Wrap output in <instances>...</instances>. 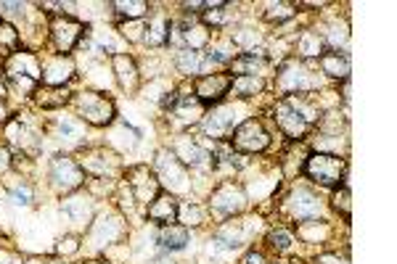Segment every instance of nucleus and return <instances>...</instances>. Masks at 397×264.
Instances as JSON below:
<instances>
[{
    "mask_svg": "<svg viewBox=\"0 0 397 264\" xmlns=\"http://www.w3.org/2000/svg\"><path fill=\"white\" fill-rule=\"evenodd\" d=\"M302 172L307 174L310 183L321 188H339L347 180V159L331 156V153H310Z\"/></svg>",
    "mask_w": 397,
    "mask_h": 264,
    "instance_id": "obj_1",
    "label": "nucleus"
},
{
    "mask_svg": "<svg viewBox=\"0 0 397 264\" xmlns=\"http://www.w3.org/2000/svg\"><path fill=\"white\" fill-rule=\"evenodd\" d=\"M313 61H297V59H289L278 66V90L286 95H299V92H310L321 88V77L310 69Z\"/></svg>",
    "mask_w": 397,
    "mask_h": 264,
    "instance_id": "obj_2",
    "label": "nucleus"
},
{
    "mask_svg": "<svg viewBox=\"0 0 397 264\" xmlns=\"http://www.w3.org/2000/svg\"><path fill=\"white\" fill-rule=\"evenodd\" d=\"M74 109H77V116L82 122L93 124V127H109L117 116V109H114V101L106 98L103 92H93V90H82L77 92L74 98Z\"/></svg>",
    "mask_w": 397,
    "mask_h": 264,
    "instance_id": "obj_3",
    "label": "nucleus"
},
{
    "mask_svg": "<svg viewBox=\"0 0 397 264\" xmlns=\"http://www.w3.org/2000/svg\"><path fill=\"white\" fill-rule=\"evenodd\" d=\"M231 143L241 153H263L270 148V132L265 130L260 119H244L238 127H234Z\"/></svg>",
    "mask_w": 397,
    "mask_h": 264,
    "instance_id": "obj_4",
    "label": "nucleus"
},
{
    "mask_svg": "<svg viewBox=\"0 0 397 264\" xmlns=\"http://www.w3.org/2000/svg\"><path fill=\"white\" fill-rule=\"evenodd\" d=\"M51 185L56 188V193H71L85 183V172H82L80 162H74L71 156H53L51 162Z\"/></svg>",
    "mask_w": 397,
    "mask_h": 264,
    "instance_id": "obj_5",
    "label": "nucleus"
},
{
    "mask_svg": "<svg viewBox=\"0 0 397 264\" xmlns=\"http://www.w3.org/2000/svg\"><path fill=\"white\" fill-rule=\"evenodd\" d=\"M209 209L214 214H220V217H236V214H241L246 209L244 188L238 183H231V180L220 183L212 191V196H209Z\"/></svg>",
    "mask_w": 397,
    "mask_h": 264,
    "instance_id": "obj_6",
    "label": "nucleus"
},
{
    "mask_svg": "<svg viewBox=\"0 0 397 264\" xmlns=\"http://www.w3.org/2000/svg\"><path fill=\"white\" fill-rule=\"evenodd\" d=\"M85 32H88V27L82 21L71 19L69 13H64V16L53 13L51 16V42L62 56H69V51L82 40Z\"/></svg>",
    "mask_w": 397,
    "mask_h": 264,
    "instance_id": "obj_7",
    "label": "nucleus"
},
{
    "mask_svg": "<svg viewBox=\"0 0 397 264\" xmlns=\"http://www.w3.org/2000/svg\"><path fill=\"white\" fill-rule=\"evenodd\" d=\"M127 188H130L132 198H135L138 203H146V206H149L156 196L162 193V183H159V177H156L149 167H143V164L127 169Z\"/></svg>",
    "mask_w": 397,
    "mask_h": 264,
    "instance_id": "obj_8",
    "label": "nucleus"
},
{
    "mask_svg": "<svg viewBox=\"0 0 397 264\" xmlns=\"http://www.w3.org/2000/svg\"><path fill=\"white\" fill-rule=\"evenodd\" d=\"M231 85H234V77L231 74H204L196 80V88H194V98L202 103L204 109L207 106H217V103H223V98L231 92Z\"/></svg>",
    "mask_w": 397,
    "mask_h": 264,
    "instance_id": "obj_9",
    "label": "nucleus"
},
{
    "mask_svg": "<svg viewBox=\"0 0 397 264\" xmlns=\"http://www.w3.org/2000/svg\"><path fill=\"white\" fill-rule=\"evenodd\" d=\"M286 212L294 217L297 222H307V220H318L323 214V203L310 188H297L286 198Z\"/></svg>",
    "mask_w": 397,
    "mask_h": 264,
    "instance_id": "obj_10",
    "label": "nucleus"
},
{
    "mask_svg": "<svg viewBox=\"0 0 397 264\" xmlns=\"http://www.w3.org/2000/svg\"><path fill=\"white\" fill-rule=\"evenodd\" d=\"M275 122H278V130L284 132L289 140H305V135L310 132V127L313 124H307L299 114L292 109V103L286 101H278L275 103Z\"/></svg>",
    "mask_w": 397,
    "mask_h": 264,
    "instance_id": "obj_11",
    "label": "nucleus"
},
{
    "mask_svg": "<svg viewBox=\"0 0 397 264\" xmlns=\"http://www.w3.org/2000/svg\"><path fill=\"white\" fill-rule=\"evenodd\" d=\"M42 61V80L48 88H64L67 82L74 77V61H71V56H62V53H56V56H48V59H40Z\"/></svg>",
    "mask_w": 397,
    "mask_h": 264,
    "instance_id": "obj_12",
    "label": "nucleus"
},
{
    "mask_svg": "<svg viewBox=\"0 0 397 264\" xmlns=\"http://www.w3.org/2000/svg\"><path fill=\"white\" fill-rule=\"evenodd\" d=\"M234 116H236L234 106H217V109H212L209 114H204L202 127H204V132H207V138H214V140L231 138L234 124H236Z\"/></svg>",
    "mask_w": 397,
    "mask_h": 264,
    "instance_id": "obj_13",
    "label": "nucleus"
},
{
    "mask_svg": "<svg viewBox=\"0 0 397 264\" xmlns=\"http://www.w3.org/2000/svg\"><path fill=\"white\" fill-rule=\"evenodd\" d=\"M3 74L6 77H13V74H21V77H32V80H42V61L30 51H16L11 53L8 59L3 61Z\"/></svg>",
    "mask_w": 397,
    "mask_h": 264,
    "instance_id": "obj_14",
    "label": "nucleus"
},
{
    "mask_svg": "<svg viewBox=\"0 0 397 264\" xmlns=\"http://www.w3.org/2000/svg\"><path fill=\"white\" fill-rule=\"evenodd\" d=\"M252 227L257 230V222L252 224V220H228L214 230V241L225 246V248H238L252 235Z\"/></svg>",
    "mask_w": 397,
    "mask_h": 264,
    "instance_id": "obj_15",
    "label": "nucleus"
},
{
    "mask_svg": "<svg viewBox=\"0 0 397 264\" xmlns=\"http://www.w3.org/2000/svg\"><path fill=\"white\" fill-rule=\"evenodd\" d=\"M267 56H265L263 48H255V51H246V53H238L234 56V61L228 64V71H231V77H263V71L267 69Z\"/></svg>",
    "mask_w": 397,
    "mask_h": 264,
    "instance_id": "obj_16",
    "label": "nucleus"
},
{
    "mask_svg": "<svg viewBox=\"0 0 397 264\" xmlns=\"http://www.w3.org/2000/svg\"><path fill=\"white\" fill-rule=\"evenodd\" d=\"M80 167H82V172L93 174V177H112V174L117 172L120 162H117V156L109 153L106 148H93V151H88L82 156Z\"/></svg>",
    "mask_w": 397,
    "mask_h": 264,
    "instance_id": "obj_17",
    "label": "nucleus"
},
{
    "mask_svg": "<svg viewBox=\"0 0 397 264\" xmlns=\"http://www.w3.org/2000/svg\"><path fill=\"white\" fill-rule=\"evenodd\" d=\"M178 159V162L183 164L185 169L188 167H202V164H207L212 156H209V151L202 145V140H194V138H178V143L173 145V151H170Z\"/></svg>",
    "mask_w": 397,
    "mask_h": 264,
    "instance_id": "obj_18",
    "label": "nucleus"
},
{
    "mask_svg": "<svg viewBox=\"0 0 397 264\" xmlns=\"http://www.w3.org/2000/svg\"><path fill=\"white\" fill-rule=\"evenodd\" d=\"M146 217H149L154 224H159V227L175 224L178 222V198H175L173 193L162 191V193L146 206Z\"/></svg>",
    "mask_w": 397,
    "mask_h": 264,
    "instance_id": "obj_19",
    "label": "nucleus"
},
{
    "mask_svg": "<svg viewBox=\"0 0 397 264\" xmlns=\"http://www.w3.org/2000/svg\"><path fill=\"white\" fill-rule=\"evenodd\" d=\"M114 74H117V82L127 95H135L138 88H141V71L135 66L127 53H114Z\"/></svg>",
    "mask_w": 397,
    "mask_h": 264,
    "instance_id": "obj_20",
    "label": "nucleus"
},
{
    "mask_svg": "<svg viewBox=\"0 0 397 264\" xmlns=\"http://www.w3.org/2000/svg\"><path fill=\"white\" fill-rule=\"evenodd\" d=\"M318 64H321V71L331 80H350V56L345 51H326L318 59Z\"/></svg>",
    "mask_w": 397,
    "mask_h": 264,
    "instance_id": "obj_21",
    "label": "nucleus"
},
{
    "mask_svg": "<svg viewBox=\"0 0 397 264\" xmlns=\"http://www.w3.org/2000/svg\"><path fill=\"white\" fill-rule=\"evenodd\" d=\"M170 35H173V21L167 19L164 13H154L149 24H146V35H143V40L154 45V48H162L170 42Z\"/></svg>",
    "mask_w": 397,
    "mask_h": 264,
    "instance_id": "obj_22",
    "label": "nucleus"
},
{
    "mask_svg": "<svg viewBox=\"0 0 397 264\" xmlns=\"http://www.w3.org/2000/svg\"><path fill=\"white\" fill-rule=\"evenodd\" d=\"M297 53H299V61H318L326 53V45H323L318 32L305 30L297 40Z\"/></svg>",
    "mask_w": 397,
    "mask_h": 264,
    "instance_id": "obj_23",
    "label": "nucleus"
},
{
    "mask_svg": "<svg viewBox=\"0 0 397 264\" xmlns=\"http://www.w3.org/2000/svg\"><path fill=\"white\" fill-rule=\"evenodd\" d=\"M156 241H159L164 251H180L188 244V227H183V224H164L156 233Z\"/></svg>",
    "mask_w": 397,
    "mask_h": 264,
    "instance_id": "obj_24",
    "label": "nucleus"
},
{
    "mask_svg": "<svg viewBox=\"0 0 397 264\" xmlns=\"http://www.w3.org/2000/svg\"><path fill=\"white\" fill-rule=\"evenodd\" d=\"M175 64H178V69L183 71L185 77H191V74H202L204 77V71L209 69L212 64L207 61V56H202L199 51H178V56H175Z\"/></svg>",
    "mask_w": 397,
    "mask_h": 264,
    "instance_id": "obj_25",
    "label": "nucleus"
},
{
    "mask_svg": "<svg viewBox=\"0 0 397 264\" xmlns=\"http://www.w3.org/2000/svg\"><path fill=\"white\" fill-rule=\"evenodd\" d=\"M263 90H265L263 77H249V74H244V77H234V85H231V92H228V95H234L238 101H246V98L260 95Z\"/></svg>",
    "mask_w": 397,
    "mask_h": 264,
    "instance_id": "obj_26",
    "label": "nucleus"
},
{
    "mask_svg": "<svg viewBox=\"0 0 397 264\" xmlns=\"http://www.w3.org/2000/svg\"><path fill=\"white\" fill-rule=\"evenodd\" d=\"M35 101H38V106L40 109H62L64 103L71 101V95L67 88H38V92H35Z\"/></svg>",
    "mask_w": 397,
    "mask_h": 264,
    "instance_id": "obj_27",
    "label": "nucleus"
},
{
    "mask_svg": "<svg viewBox=\"0 0 397 264\" xmlns=\"http://www.w3.org/2000/svg\"><path fill=\"white\" fill-rule=\"evenodd\" d=\"M316 153H331V156H345L347 148H350V140H347L345 135H321L318 132L316 140Z\"/></svg>",
    "mask_w": 397,
    "mask_h": 264,
    "instance_id": "obj_28",
    "label": "nucleus"
},
{
    "mask_svg": "<svg viewBox=\"0 0 397 264\" xmlns=\"http://www.w3.org/2000/svg\"><path fill=\"white\" fill-rule=\"evenodd\" d=\"M62 212L74 220V222H88L91 220V198H85V196H69L67 201L62 203Z\"/></svg>",
    "mask_w": 397,
    "mask_h": 264,
    "instance_id": "obj_29",
    "label": "nucleus"
},
{
    "mask_svg": "<svg viewBox=\"0 0 397 264\" xmlns=\"http://www.w3.org/2000/svg\"><path fill=\"white\" fill-rule=\"evenodd\" d=\"M112 8L122 16V19L127 21H138L143 19L149 11H151V6L146 3V0H114L112 3Z\"/></svg>",
    "mask_w": 397,
    "mask_h": 264,
    "instance_id": "obj_30",
    "label": "nucleus"
},
{
    "mask_svg": "<svg viewBox=\"0 0 397 264\" xmlns=\"http://www.w3.org/2000/svg\"><path fill=\"white\" fill-rule=\"evenodd\" d=\"M297 235H299L305 244H323L328 238V224L318 222V220H307V222L297 224Z\"/></svg>",
    "mask_w": 397,
    "mask_h": 264,
    "instance_id": "obj_31",
    "label": "nucleus"
},
{
    "mask_svg": "<svg viewBox=\"0 0 397 264\" xmlns=\"http://www.w3.org/2000/svg\"><path fill=\"white\" fill-rule=\"evenodd\" d=\"M212 40V32L204 24H194V27H183V42L188 45V51H202Z\"/></svg>",
    "mask_w": 397,
    "mask_h": 264,
    "instance_id": "obj_32",
    "label": "nucleus"
},
{
    "mask_svg": "<svg viewBox=\"0 0 397 264\" xmlns=\"http://www.w3.org/2000/svg\"><path fill=\"white\" fill-rule=\"evenodd\" d=\"M267 244H270V248H275L278 254H292L297 248V238L292 230H286V227H275V230H270L267 233Z\"/></svg>",
    "mask_w": 397,
    "mask_h": 264,
    "instance_id": "obj_33",
    "label": "nucleus"
},
{
    "mask_svg": "<svg viewBox=\"0 0 397 264\" xmlns=\"http://www.w3.org/2000/svg\"><path fill=\"white\" fill-rule=\"evenodd\" d=\"M263 16L267 24H284L297 16V3H267Z\"/></svg>",
    "mask_w": 397,
    "mask_h": 264,
    "instance_id": "obj_34",
    "label": "nucleus"
},
{
    "mask_svg": "<svg viewBox=\"0 0 397 264\" xmlns=\"http://www.w3.org/2000/svg\"><path fill=\"white\" fill-rule=\"evenodd\" d=\"M0 51H6V59L19 51V30L6 19H0Z\"/></svg>",
    "mask_w": 397,
    "mask_h": 264,
    "instance_id": "obj_35",
    "label": "nucleus"
},
{
    "mask_svg": "<svg viewBox=\"0 0 397 264\" xmlns=\"http://www.w3.org/2000/svg\"><path fill=\"white\" fill-rule=\"evenodd\" d=\"M178 222H183V227H199L204 222V209L199 203L188 201V203H178Z\"/></svg>",
    "mask_w": 397,
    "mask_h": 264,
    "instance_id": "obj_36",
    "label": "nucleus"
},
{
    "mask_svg": "<svg viewBox=\"0 0 397 264\" xmlns=\"http://www.w3.org/2000/svg\"><path fill=\"white\" fill-rule=\"evenodd\" d=\"M331 201H334L336 212H342V220H345V222H350V217H352V193H350L347 183L336 188L334 198H331Z\"/></svg>",
    "mask_w": 397,
    "mask_h": 264,
    "instance_id": "obj_37",
    "label": "nucleus"
},
{
    "mask_svg": "<svg viewBox=\"0 0 397 264\" xmlns=\"http://www.w3.org/2000/svg\"><path fill=\"white\" fill-rule=\"evenodd\" d=\"M231 42H234V45H238V48H244V53L246 51H255V45L260 42V35H257L255 30H238V32H234V35H231Z\"/></svg>",
    "mask_w": 397,
    "mask_h": 264,
    "instance_id": "obj_38",
    "label": "nucleus"
},
{
    "mask_svg": "<svg viewBox=\"0 0 397 264\" xmlns=\"http://www.w3.org/2000/svg\"><path fill=\"white\" fill-rule=\"evenodd\" d=\"M6 138H8V143H13V145H24L27 130H24L21 119H8V122H6Z\"/></svg>",
    "mask_w": 397,
    "mask_h": 264,
    "instance_id": "obj_39",
    "label": "nucleus"
},
{
    "mask_svg": "<svg viewBox=\"0 0 397 264\" xmlns=\"http://www.w3.org/2000/svg\"><path fill=\"white\" fill-rule=\"evenodd\" d=\"M120 32H122L125 37L130 42H141L143 40V32H146V21L138 19V21H125L122 27H120Z\"/></svg>",
    "mask_w": 397,
    "mask_h": 264,
    "instance_id": "obj_40",
    "label": "nucleus"
},
{
    "mask_svg": "<svg viewBox=\"0 0 397 264\" xmlns=\"http://www.w3.org/2000/svg\"><path fill=\"white\" fill-rule=\"evenodd\" d=\"M80 251V235H64L62 241H59V246H56V254L62 256H71Z\"/></svg>",
    "mask_w": 397,
    "mask_h": 264,
    "instance_id": "obj_41",
    "label": "nucleus"
},
{
    "mask_svg": "<svg viewBox=\"0 0 397 264\" xmlns=\"http://www.w3.org/2000/svg\"><path fill=\"white\" fill-rule=\"evenodd\" d=\"M11 198H13V203H19V206H30V203H32V191H30V185H21V188H13V191H11Z\"/></svg>",
    "mask_w": 397,
    "mask_h": 264,
    "instance_id": "obj_42",
    "label": "nucleus"
},
{
    "mask_svg": "<svg viewBox=\"0 0 397 264\" xmlns=\"http://www.w3.org/2000/svg\"><path fill=\"white\" fill-rule=\"evenodd\" d=\"M316 264H350L345 259V256H339V254H321L316 259Z\"/></svg>",
    "mask_w": 397,
    "mask_h": 264,
    "instance_id": "obj_43",
    "label": "nucleus"
},
{
    "mask_svg": "<svg viewBox=\"0 0 397 264\" xmlns=\"http://www.w3.org/2000/svg\"><path fill=\"white\" fill-rule=\"evenodd\" d=\"M241 264H267V259H265V254L263 251H257V248H252L249 254L244 256V262Z\"/></svg>",
    "mask_w": 397,
    "mask_h": 264,
    "instance_id": "obj_44",
    "label": "nucleus"
},
{
    "mask_svg": "<svg viewBox=\"0 0 397 264\" xmlns=\"http://www.w3.org/2000/svg\"><path fill=\"white\" fill-rule=\"evenodd\" d=\"M8 167H11V153H8V148L3 145V148H0V169H8Z\"/></svg>",
    "mask_w": 397,
    "mask_h": 264,
    "instance_id": "obj_45",
    "label": "nucleus"
},
{
    "mask_svg": "<svg viewBox=\"0 0 397 264\" xmlns=\"http://www.w3.org/2000/svg\"><path fill=\"white\" fill-rule=\"evenodd\" d=\"M6 92H8V82H6V74L0 71V101L6 98Z\"/></svg>",
    "mask_w": 397,
    "mask_h": 264,
    "instance_id": "obj_46",
    "label": "nucleus"
},
{
    "mask_svg": "<svg viewBox=\"0 0 397 264\" xmlns=\"http://www.w3.org/2000/svg\"><path fill=\"white\" fill-rule=\"evenodd\" d=\"M8 119V112H6V103L0 101V122H6Z\"/></svg>",
    "mask_w": 397,
    "mask_h": 264,
    "instance_id": "obj_47",
    "label": "nucleus"
},
{
    "mask_svg": "<svg viewBox=\"0 0 397 264\" xmlns=\"http://www.w3.org/2000/svg\"><path fill=\"white\" fill-rule=\"evenodd\" d=\"M149 264H175L173 259H164V256H159V259H154V262H149Z\"/></svg>",
    "mask_w": 397,
    "mask_h": 264,
    "instance_id": "obj_48",
    "label": "nucleus"
},
{
    "mask_svg": "<svg viewBox=\"0 0 397 264\" xmlns=\"http://www.w3.org/2000/svg\"><path fill=\"white\" fill-rule=\"evenodd\" d=\"M27 264H42V259H30Z\"/></svg>",
    "mask_w": 397,
    "mask_h": 264,
    "instance_id": "obj_49",
    "label": "nucleus"
},
{
    "mask_svg": "<svg viewBox=\"0 0 397 264\" xmlns=\"http://www.w3.org/2000/svg\"><path fill=\"white\" fill-rule=\"evenodd\" d=\"M273 264H292V262H273Z\"/></svg>",
    "mask_w": 397,
    "mask_h": 264,
    "instance_id": "obj_50",
    "label": "nucleus"
},
{
    "mask_svg": "<svg viewBox=\"0 0 397 264\" xmlns=\"http://www.w3.org/2000/svg\"><path fill=\"white\" fill-rule=\"evenodd\" d=\"M96 264H112V262H96Z\"/></svg>",
    "mask_w": 397,
    "mask_h": 264,
    "instance_id": "obj_51",
    "label": "nucleus"
}]
</instances>
